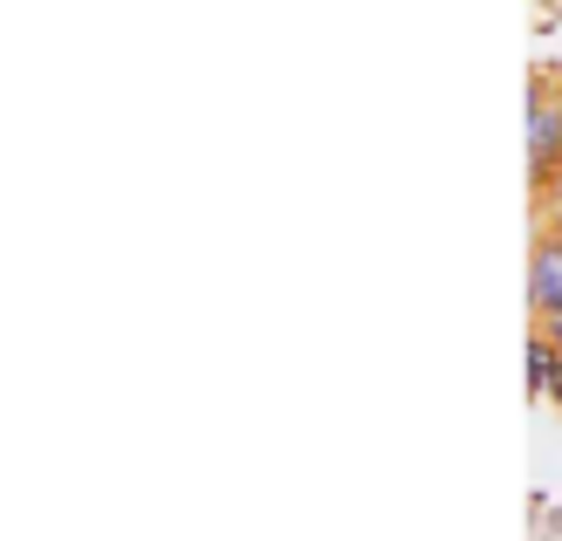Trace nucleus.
I'll return each instance as SVG.
<instances>
[{"instance_id": "39448f33", "label": "nucleus", "mask_w": 562, "mask_h": 541, "mask_svg": "<svg viewBox=\"0 0 562 541\" xmlns=\"http://www.w3.org/2000/svg\"><path fill=\"white\" fill-rule=\"evenodd\" d=\"M542 329L555 336V350H562V316H542Z\"/></svg>"}, {"instance_id": "f257e3e1", "label": "nucleus", "mask_w": 562, "mask_h": 541, "mask_svg": "<svg viewBox=\"0 0 562 541\" xmlns=\"http://www.w3.org/2000/svg\"><path fill=\"white\" fill-rule=\"evenodd\" d=\"M555 165H562V82L528 76V185L549 192Z\"/></svg>"}, {"instance_id": "423d86ee", "label": "nucleus", "mask_w": 562, "mask_h": 541, "mask_svg": "<svg viewBox=\"0 0 562 541\" xmlns=\"http://www.w3.org/2000/svg\"><path fill=\"white\" fill-rule=\"evenodd\" d=\"M549 185H562V165H555V179H549Z\"/></svg>"}, {"instance_id": "f03ea898", "label": "nucleus", "mask_w": 562, "mask_h": 541, "mask_svg": "<svg viewBox=\"0 0 562 541\" xmlns=\"http://www.w3.org/2000/svg\"><path fill=\"white\" fill-rule=\"evenodd\" d=\"M528 308L536 316H562V234L555 226L536 240V261H528Z\"/></svg>"}, {"instance_id": "7ed1b4c3", "label": "nucleus", "mask_w": 562, "mask_h": 541, "mask_svg": "<svg viewBox=\"0 0 562 541\" xmlns=\"http://www.w3.org/2000/svg\"><path fill=\"white\" fill-rule=\"evenodd\" d=\"M562 384V350H555V336L536 323V336H528V397H549Z\"/></svg>"}, {"instance_id": "20e7f679", "label": "nucleus", "mask_w": 562, "mask_h": 541, "mask_svg": "<svg viewBox=\"0 0 562 541\" xmlns=\"http://www.w3.org/2000/svg\"><path fill=\"white\" fill-rule=\"evenodd\" d=\"M542 199V206H549V226H555V234H562V185H549V192H536Z\"/></svg>"}]
</instances>
